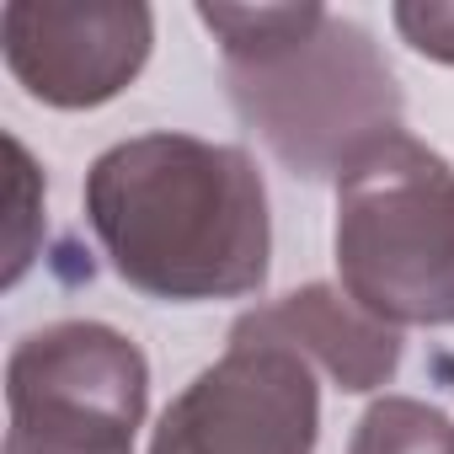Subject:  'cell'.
<instances>
[{"label":"cell","mask_w":454,"mask_h":454,"mask_svg":"<svg viewBox=\"0 0 454 454\" xmlns=\"http://www.w3.org/2000/svg\"><path fill=\"white\" fill-rule=\"evenodd\" d=\"M86 224L113 273L166 305L241 300L268 284V187L241 145L139 134L102 150L86 171Z\"/></svg>","instance_id":"1"},{"label":"cell","mask_w":454,"mask_h":454,"mask_svg":"<svg viewBox=\"0 0 454 454\" xmlns=\"http://www.w3.org/2000/svg\"><path fill=\"white\" fill-rule=\"evenodd\" d=\"M247 129L305 182L348 176L401 134L406 102L380 43L316 6H198Z\"/></svg>","instance_id":"2"},{"label":"cell","mask_w":454,"mask_h":454,"mask_svg":"<svg viewBox=\"0 0 454 454\" xmlns=\"http://www.w3.org/2000/svg\"><path fill=\"white\" fill-rule=\"evenodd\" d=\"M342 294L385 326H454V166L411 134L337 182Z\"/></svg>","instance_id":"3"},{"label":"cell","mask_w":454,"mask_h":454,"mask_svg":"<svg viewBox=\"0 0 454 454\" xmlns=\"http://www.w3.org/2000/svg\"><path fill=\"white\" fill-rule=\"evenodd\" d=\"M150 401L145 353L102 321L27 332L6 364V454H134Z\"/></svg>","instance_id":"4"},{"label":"cell","mask_w":454,"mask_h":454,"mask_svg":"<svg viewBox=\"0 0 454 454\" xmlns=\"http://www.w3.org/2000/svg\"><path fill=\"white\" fill-rule=\"evenodd\" d=\"M316 369L278 342H231L155 422L150 454H316Z\"/></svg>","instance_id":"5"},{"label":"cell","mask_w":454,"mask_h":454,"mask_svg":"<svg viewBox=\"0 0 454 454\" xmlns=\"http://www.w3.org/2000/svg\"><path fill=\"white\" fill-rule=\"evenodd\" d=\"M0 43L33 102L81 113L134 86L155 43V12L139 0H12Z\"/></svg>","instance_id":"6"},{"label":"cell","mask_w":454,"mask_h":454,"mask_svg":"<svg viewBox=\"0 0 454 454\" xmlns=\"http://www.w3.org/2000/svg\"><path fill=\"white\" fill-rule=\"evenodd\" d=\"M231 342H278V348L300 353L310 369L332 374V385L348 395L380 390L401 369L395 326L364 316L332 284H305V289H294L262 310H247L231 326Z\"/></svg>","instance_id":"7"},{"label":"cell","mask_w":454,"mask_h":454,"mask_svg":"<svg viewBox=\"0 0 454 454\" xmlns=\"http://www.w3.org/2000/svg\"><path fill=\"white\" fill-rule=\"evenodd\" d=\"M348 454H454V422L427 401L385 395L358 417Z\"/></svg>","instance_id":"8"},{"label":"cell","mask_w":454,"mask_h":454,"mask_svg":"<svg viewBox=\"0 0 454 454\" xmlns=\"http://www.w3.org/2000/svg\"><path fill=\"white\" fill-rule=\"evenodd\" d=\"M390 17H395V33L417 54L454 65V0H401Z\"/></svg>","instance_id":"9"}]
</instances>
